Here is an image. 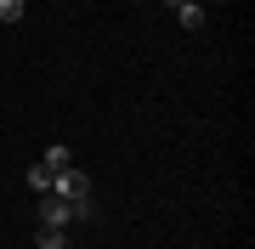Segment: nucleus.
I'll use <instances>...</instances> for the list:
<instances>
[{"label":"nucleus","instance_id":"1","mask_svg":"<svg viewBox=\"0 0 255 249\" xmlns=\"http://www.w3.org/2000/svg\"><path fill=\"white\" fill-rule=\"evenodd\" d=\"M51 193L57 198H68L74 204V221H91V215H97V204H91V175H85V170H51Z\"/></svg>","mask_w":255,"mask_h":249},{"label":"nucleus","instance_id":"2","mask_svg":"<svg viewBox=\"0 0 255 249\" xmlns=\"http://www.w3.org/2000/svg\"><path fill=\"white\" fill-rule=\"evenodd\" d=\"M74 221V204L57 193H40V227H68Z\"/></svg>","mask_w":255,"mask_h":249},{"label":"nucleus","instance_id":"3","mask_svg":"<svg viewBox=\"0 0 255 249\" xmlns=\"http://www.w3.org/2000/svg\"><path fill=\"white\" fill-rule=\"evenodd\" d=\"M170 11L182 17V28H193V34L204 28V6H193V0H182V6H170Z\"/></svg>","mask_w":255,"mask_h":249},{"label":"nucleus","instance_id":"8","mask_svg":"<svg viewBox=\"0 0 255 249\" xmlns=\"http://www.w3.org/2000/svg\"><path fill=\"white\" fill-rule=\"evenodd\" d=\"M63 249H68V244H63Z\"/></svg>","mask_w":255,"mask_h":249},{"label":"nucleus","instance_id":"7","mask_svg":"<svg viewBox=\"0 0 255 249\" xmlns=\"http://www.w3.org/2000/svg\"><path fill=\"white\" fill-rule=\"evenodd\" d=\"M40 249H63V227H40Z\"/></svg>","mask_w":255,"mask_h":249},{"label":"nucleus","instance_id":"6","mask_svg":"<svg viewBox=\"0 0 255 249\" xmlns=\"http://www.w3.org/2000/svg\"><path fill=\"white\" fill-rule=\"evenodd\" d=\"M28 187H34V193H51V170L34 165V170H28Z\"/></svg>","mask_w":255,"mask_h":249},{"label":"nucleus","instance_id":"5","mask_svg":"<svg viewBox=\"0 0 255 249\" xmlns=\"http://www.w3.org/2000/svg\"><path fill=\"white\" fill-rule=\"evenodd\" d=\"M23 11H28V0H0V23H23Z\"/></svg>","mask_w":255,"mask_h":249},{"label":"nucleus","instance_id":"4","mask_svg":"<svg viewBox=\"0 0 255 249\" xmlns=\"http://www.w3.org/2000/svg\"><path fill=\"white\" fill-rule=\"evenodd\" d=\"M40 165H46V170H68V165H74V153L63 148V142H51V148H46V159H40Z\"/></svg>","mask_w":255,"mask_h":249}]
</instances>
